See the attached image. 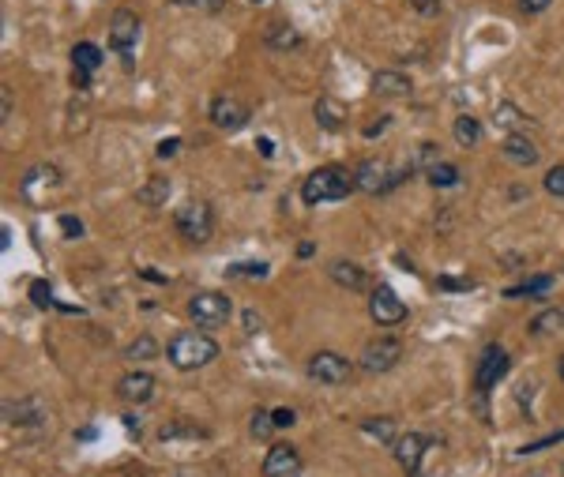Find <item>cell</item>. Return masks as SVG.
I'll return each instance as SVG.
<instances>
[{
  "label": "cell",
  "mask_w": 564,
  "mask_h": 477,
  "mask_svg": "<svg viewBox=\"0 0 564 477\" xmlns=\"http://www.w3.org/2000/svg\"><path fill=\"white\" fill-rule=\"evenodd\" d=\"M560 440H564V433H553V436H545V440H538V443H527L523 455H535V451H542V448H553V443H560Z\"/></svg>",
  "instance_id": "37"
},
{
  "label": "cell",
  "mask_w": 564,
  "mask_h": 477,
  "mask_svg": "<svg viewBox=\"0 0 564 477\" xmlns=\"http://www.w3.org/2000/svg\"><path fill=\"white\" fill-rule=\"evenodd\" d=\"M436 151H441V147H436V143H421V147L414 151V169H433L436 162H441V158H436Z\"/></svg>",
  "instance_id": "31"
},
{
  "label": "cell",
  "mask_w": 564,
  "mask_h": 477,
  "mask_svg": "<svg viewBox=\"0 0 564 477\" xmlns=\"http://www.w3.org/2000/svg\"><path fill=\"white\" fill-rule=\"evenodd\" d=\"M177 4H196V0H177ZM203 4H208V8H218L223 0H203Z\"/></svg>",
  "instance_id": "48"
},
{
  "label": "cell",
  "mask_w": 564,
  "mask_h": 477,
  "mask_svg": "<svg viewBox=\"0 0 564 477\" xmlns=\"http://www.w3.org/2000/svg\"><path fill=\"white\" fill-rule=\"evenodd\" d=\"M60 233H65V237H83V222L72 218V215H60Z\"/></svg>",
  "instance_id": "36"
},
{
  "label": "cell",
  "mask_w": 564,
  "mask_h": 477,
  "mask_svg": "<svg viewBox=\"0 0 564 477\" xmlns=\"http://www.w3.org/2000/svg\"><path fill=\"white\" fill-rule=\"evenodd\" d=\"M560 379H564V357H560Z\"/></svg>",
  "instance_id": "49"
},
{
  "label": "cell",
  "mask_w": 564,
  "mask_h": 477,
  "mask_svg": "<svg viewBox=\"0 0 564 477\" xmlns=\"http://www.w3.org/2000/svg\"><path fill=\"white\" fill-rule=\"evenodd\" d=\"M436 285H441V290H470V285H474V282H470V278H436Z\"/></svg>",
  "instance_id": "39"
},
{
  "label": "cell",
  "mask_w": 564,
  "mask_h": 477,
  "mask_svg": "<svg viewBox=\"0 0 564 477\" xmlns=\"http://www.w3.org/2000/svg\"><path fill=\"white\" fill-rule=\"evenodd\" d=\"M263 42H268V50L286 53V50H297V45H302V35H297L290 23H271L268 30H263Z\"/></svg>",
  "instance_id": "21"
},
{
  "label": "cell",
  "mask_w": 564,
  "mask_h": 477,
  "mask_svg": "<svg viewBox=\"0 0 564 477\" xmlns=\"http://www.w3.org/2000/svg\"><path fill=\"white\" fill-rule=\"evenodd\" d=\"M414 8L421 15H436V12H441V0H414Z\"/></svg>",
  "instance_id": "43"
},
{
  "label": "cell",
  "mask_w": 564,
  "mask_h": 477,
  "mask_svg": "<svg viewBox=\"0 0 564 477\" xmlns=\"http://www.w3.org/2000/svg\"><path fill=\"white\" fill-rule=\"evenodd\" d=\"M30 301H35L38 309H50L53 305V290H50V282H30Z\"/></svg>",
  "instance_id": "33"
},
{
  "label": "cell",
  "mask_w": 564,
  "mask_h": 477,
  "mask_svg": "<svg viewBox=\"0 0 564 477\" xmlns=\"http://www.w3.org/2000/svg\"><path fill=\"white\" fill-rule=\"evenodd\" d=\"M327 275H332L339 285H342V290H365V282H369V275L362 271V267H357V263H350V260H335L332 267H327Z\"/></svg>",
  "instance_id": "20"
},
{
  "label": "cell",
  "mask_w": 564,
  "mask_h": 477,
  "mask_svg": "<svg viewBox=\"0 0 564 477\" xmlns=\"http://www.w3.org/2000/svg\"><path fill=\"white\" fill-rule=\"evenodd\" d=\"M271 418H275V428H290V425H294V410L282 406V410H275V413H271Z\"/></svg>",
  "instance_id": "41"
},
{
  "label": "cell",
  "mask_w": 564,
  "mask_h": 477,
  "mask_svg": "<svg viewBox=\"0 0 564 477\" xmlns=\"http://www.w3.org/2000/svg\"><path fill=\"white\" fill-rule=\"evenodd\" d=\"M124 428H129V433H139V418H124Z\"/></svg>",
  "instance_id": "47"
},
{
  "label": "cell",
  "mask_w": 564,
  "mask_h": 477,
  "mask_svg": "<svg viewBox=\"0 0 564 477\" xmlns=\"http://www.w3.org/2000/svg\"><path fill=\"white\" fill-rule=\"evenodd\" d=\"M159 436L162 440H174V436H208V428H200L192 421H174V425H162Z\"/></svg>",
  "instance_id": "30"
},
{
  "label": "cell",
  "mask_w": 564,
  "mask_h": 477,
  "mask_svg": "<svg viewBox=\"0 0 564 477\" xmlns=\"http://www.w3.org/2000/svg\"><path fill=\"white\" fill-rule=\"evenodd\" d=\"M372 94H380V98H403V94H411V79H406L403 72H372L369 79Z\"/></svg>",
  "instance_id": "19"
},
{
  "label": "cell",
  "mask_w": 564,
  "mask_h": 477,
  "mask_svg": "<svg viewBox=\"0 0 564 477\" xmlns=\"http://www.w3.org/2000/svg\"><path fill=\"white\" fill-rule=\"evenodd\" d=\"M208 117L215 129H223V132H241L245 124H248V106L238 102V98H230V94H218V98L211 102L208 109Z\"/></svg>",
  "instance_id": "11"
},
{
  "label": "cell",
  "mask_w": 564,
  "mask_h": 477,
  "mask_svg": "<svg viewBox=\"0 0 564 477\" xmlns=\"http://www.w3.org/2000/svg\"><path fill=\"white\" fill-rule=\"evenodd\" d=\"M399 361H403L399 339H372V342H365L362 357H357V364H362L365 372H391Z\"/></svg>",
  "instance_id": "8"
},
{
  "label": "cell",
  "mask_w": 564,
  "mask_h": 477,
  "mask_svg": "<svg viewBox=\"0 0 564 477\" xmlns=\"http://www.w3.org/2000/svg\"><path fill=\"white\" fill-rule=\"evenodd\" d=\"M493 117H497V124H500V129H527V121H530V117H523V113H520V109H515L512 102H497Z\"/></svg>",
  "instance_id": "26"
},
{
  "label": "cell",
  "mask_w": 564,
  "mask_h": 477,
  "mask_svg": "<svg viewBox=\"0 0 564 477\" xmlns=\"http://www.w3.org/2000/svg\"><path fill=\"white\" fill-rule=\"evenodd\" d=\"M260 154H263V158H271V154H275V143H271L268 136H263V139H260Z\"/></svg>",
  "instance_id": "45"
},
{
  "label": "cell",
  "mask_w": 564,
  "mask_h": 477,
  "mask_svg": "<svg viewBox=\"0 0 564 477\" xmlns=\"http://www.w3.org/2000/svg\"><path fill=\"white\" fill-rule=\"evenodd\" d=\"M560 327H564V312H560V309L542 312V316H535V324H530V331H535V335H553V331H560Z\"/></svg>",
  "instance_id": "28"
},
{
  "label": "cell",
  "mask_w": 564,
  "mask_h": 477,
  "mask_svg": "<svg viewBox=\"0 0 564 477\" xmlns=\"http://www.w3.org/2000/svg\"><path fill=\"white\" fill-rule=\"evenodd\" d=\"M177 151H181V139H177V136H169V139L159 143V151H154V154H159V158H174Z\"/></svg>",
  "instance_id": "38"
},
{
  "label": "cell",
  "mask_w": 564,
  "mask_h": 477,
  "mask_svg": "<svg viewBox=\"0 0 564 477\" xmlns=\"http://www.w3.org/2000/svg\"><path fill=\"white\" fill-rule=\"evenodd\" d=\"M545 192L550 196H564V166H553L545 173Z\"/></svg>",
  "instance_id": "35"
},
{
  "label": "cell",
  "mask_w": 564,
  "mask_h": 477,
  "mask_svg": "<svg viewBox=\"0 0 564 477\" xmlns=\"http://www.w3.org/2000/svg\"><path fill=\"white\" fill-rule=\"evenodd\" d=\"M357 188V177L342 166H320L317 173H309L305 184H302V199L305 207H317V203H339L347 199Z\"/></svg>",
  "instance_id": "1"
},
{
  "label": "cell",
  "mask_w": 564,
  "mask_h": 477,
  "mask_svg": "<svg viewBox=\"0 0 564 477\" xmlns=\"http://www.w3.org/2000/svg\"><path fill=\"white\" fill-rule=\"evenodd\" d=\"M500 154H505V162H512V166H535L538 162V147H535V139H527V132H512L505 139V147H500Z\"/></svg>",
  "instance_id": "18"
},
{
  "label": "cell",
  "mask_w": 564,
  "mask_h": 477,
  "mask_svg": "<svg viewBox=\"0 0 564 477\" xmlns=\"http://www.w3.org/2000/svg\"><path fill=\"white\" fill-rule=\"evenodd\" d=\"M550 285H553L550 275H535V278H527V282H520V285H508L505 297H542L545 290H550Z\"/></svg>",
  "instance_id": "25"
},
{
  "label": "cell",
  "mask_w": 564,
  "mask_h": 477,
  "mask_svg": "<svg viewBox=\"0 0 564 477\" xmlns=\"http://www.w3.org/2000/svg\"><path fill=\"white\" fill-rule=\"evenodd\" d=\"M362 433L380 440V443H396V425H391L388 418H372V421H362Z\"/></svg>",
  "instance_id": "27"
},
{
  "label": "cell",
  "mask_w": 564,
  "mask_h": 477,
  "mask_svg": "<svg viewBox=\"0 0 564 477\" xmlns=\"http://www.w3.org/2000/svg\"><path fill=\"white\" fill-rule=\"evenodd\" d=\"M245 324H248V331H256L260 327V316L256 312H245Z\"/></svg>",
  "instance_id": "46"
},
{
  "label": "cell",
  "mask_w": 564,
  "mask_h": 477,
  "mask_svg": "<svg viewBox=\"0 0 564 477\" xmlns=\"http://www.w3.org/2000/svg\"><path fill=\"white\" fill-rule=\"evenodd\" d=\"M451 136H456L459 147H474V143H482V121L470 113H459L456 124H451Z\"/></svg>",
  "instance_id": "22"
},
{
  "label": "cell",
  "mask_w": 564,
  "mask_h": 477,
  "mask_svg": "<svg viewBox=\"0 0 564 477\" xmlns=\"http://www.w3.org/2000/svg\"><path fill=\"white\" fill-rule=\"evenodd\" d=\"M166 199H169L166 177H151L144 188H136V203H144V207H166Z\"/></svg>",
  "instance_id": "23"
},
{
  "label": "cell",
  "mask_w": 564,
  "mask_h": 477,
  "mask_svg": "<svg viewBox=\"0 0 564 477\" xmlns=\"http://www.w3.org/2000/svg\"><path fill=\"white\" fill-rule=\"evenodd\" d=\"M553 0H520V12H527V15H538V12H545Z\"/></svg>",
  "instance_id": "40"
},
{
  "label": "cell",
  "mask_w": 564,
  "mask_h": 477,
  "mask_svg": "<svg viewBox=\"0 0 564 477\" xmlns=\"http://www.w3.org/2000/svg\"><path fill=\"white\" fill-rule=\"evenodd\" d=\"M136 38H139V20H136V12L117 8V12H114V20H109V45H114L117 57L124 60V68H132Z\"/></svg>",
  "instance_id": "5"
},
{
  "label": "cell",
  "mask_w": 564,
  "mask_h": 477,
  "mask_svg": "<svg viewBox=\"0 0 564 477\" xmlns=\"http://www.w3.org/2000/svg\"><path fill=\"white\" fill-rule=\"evenodd\" d=\"M154 376L151 372H124L121 379H117V395L124 403H136V406H144V403H151L154 399Z\"/></svg>",
  "instance_id": "14"
},
{
  "label": "cell",
  "mask_w": 564,
  "mask_h": 477,
  "mask_svg": "<svg viewBox=\"0 0 564 477\" xmlns=\"http://www.w3.org/2000/svg\"><path fill=\"white\" fill-rule=\"evenodd\" d=\"M297 470H302V455L290 443H275L263 458V477H294Z\"/></svg>",
  "instance_id": "16"
},
{
  "label": "cell",
  "mask_w": 564,
  "mask_h": 477,
  "mask_svg": "<svg viewBox=\"0 0 564 477\" xmlns=\"http://www.w3.org/2000/svg\"><path fill=\"white\" fill-rule=\"evenodd\" d=\"M426 436H418V433H406L399 436L396 443H391V451H396V463L406 470V477H418L421 473V458H426Z\"/></svg>",
  "instance_id": "12"
},
{
  "label": "cell",
  "mask_w": 564,
  "mask_h": 477,
  "mask_svg": "<svg viewBox=\"0 0 564 477\" xmlns=\"http://www.w3.org/2000/svg\"><path fill=\"white\" fill-rule=\"evenodd\" d=\"M154 354H159V342H154L151 335H139L129 349H124V357H129V361H147V357H154Z\"/></svg>",
  "instance_id": "29"
},
{
  "label": "cell",
  "mask_w": 564,
  "mask_h": 477,
  "mask_svg": "<svg viewBox=\"0 0 564 477\" xmlns=\"http://www.w3.org/2000/svg\"><path fill=\"white\" fill-rule=\"evenodd\" d=\"M4 421L15 425V428H30V425H42L45 421V406L35 395L27 399H15V403H4Z\"/></svg>",
  "instance_id": "15"
},
{
  "label": "cell",
  "mask_w": 564,
  "mask_h": 477,
  "mask_svg": "<svg viewBox=\"0 0 564 477\" xmlns=\"http://www.w3.org/2000/svg\"><path fill=\"white\" fill-rule=\"evenodd\" d=\"M230 297L226 293H215V290H200L188 301V316L200 324V327H223L230 320Z\"/></svg>",
  "instance_id": "6"
},
{
  "label": "cell",
  "mask_w": 564,
  "mask_h": 477,
  "mask_svg": "<svg viewBox=\"0 0 564 477\" xmlns=\"http://www.w3.org/2000/svg\"><path fill=\"white\" fill-rule=\"evenodd\" d=\"M369 316L380 327H396L406 320V305L399 301V293L391 290V285H376V290L369 293Z\"/></svg>",
  "instance_id": "10"
},
{
  "label": "cell",
  "mask_w": 564,
  "mask_h": 477,
  "mask_svg": "<svg viewBox=\"0 0 564 477\" xmlns=\"http://www.w3.org/2000/svg\"><path fill=\"white\" fill-rule=\"evenodd\" d=\"M312 117H317V124L324 132H339V129H347V106H342L339 98H332V94H320L317 98V109H312Z\"/></svg>",
  "instance_id": "17"
},
{
  "label": "cell",
  "mask_w": 564,
  "mask_h": 477,
  "mask_svg": "<svg viewBox=\"0 0 564 477\" xmlns=\"http://www.w3.org/2000/svg\"><path fill=\"white\" fill-rule=\"evenodd\" d=\"M508 369H512V361H508V354L500 346H490L482 354V361H478V369H474V391L478 395H490L500 379L508 376Z\"/></svg>",
  "instance_id": "9"
},
{
  "label": "cell",
  "mask_w": 564,
  "mask_h": 477,
  "mask_svg": "<svg viewBox=\"0 0 564 477\" xmlns=\"http://www.w3.org/2000/svg\"><path fill=\"white\" fill-rule=\"evenodd\" d=\"M388 121H391V117H380V124H372V129H365V136H369V139H372V136H380V132L388 129Z\"/></svg>",
  "instance_id": "44"
},
{
  "label": "cell",
  "mask_w": 564,
  "mask_h": 477,
  "mask_svg": "<svg viewBox=\"0 0 564 477\" xmlns=\"http://www.w3.org/2000/svg\"><path fill=\"white\" fill-rule=\"evenodd\" d=\"M166 357L174 369L192 372V369H203V364H211L218 357V342L211 335H203V331H181V335L169 339Z\"/></svg>",
  "instance_id": "2"
},
{
  "label": "cell",
  "mask_w": 564,
  "mask_h": 477,
  "mask_svg": "<svg viewBox=\"0 0 564 477\" xmlns=\"http://www.w3.org/2000/svg\"><path fill=\"white\" fill-rule=\"evenodd\" d=\"M354 372V364L342 357V354H332V349H320V354L309 357V376L317 379V384H327V387H339L347 384Z\"/></svg>",
  "instance_id": "7"
},
{
  "label": "cell",
  "mask_w": 564,
  "mask_h": 477,
  "mask_svg": "<svg viewBox=\"0 0 564 477\" xmlns=\"http://www.w3.org/2000/svg\"><path fill=\"white\" fill-rule=\"evenodd\" d=\"M271 428H275V418H271V413L256 410V413H253V433H256V440H268V436H271Z\"/></svg>",
  "instance_id": "34"
},
{
  "label": "cell",
  "mask_w": 564,
  "mask_h": 477,
  "mask_svg": "<svg viewBox=\"0 0 564 477\" xmlns=\"http://www.w3.org/2000/svg\"><path fill=\"white\" fill-rule=\"evenodd\" d=\"M102 68V50L94 42H75L72 50V83L75 87H87L90 75Z\"/></svg>",
  "instance_id": "13"
},
{
  "label": "cell",
  "mask_w": 564,
  "mask_h": 477,
  "mask_svg": "<svg viewBox=\"0 0 564 477\" xmlns=\"http://www.w3.org/2000/svg\"><path fill=\"white\" fill-rule=\"evenodd\" d=\"M0 117L12 121V90L8 87H0Z\"/></svg>",
  "instance_id": "42"
},
{
  "label": "cell",
  "mask_w": 564,
  "mask_h": 477,
  "mask_svg": "<svg viewBox=\"0 0 564 477\" xmlns=\"http://www.w3.org/2000/svg\"><path fill=\"white\" fill-rule=\"evenodd\" d=\"M414 166L406 162V166H399V169H391L388 162H376V158H369V162H362L354 169V177H357V188L362 192H372V196H380V192H391L396 184H403L406 177H414Z\"/></svg>",
  "instance_id": "3"
},
{
  "label": "cell",
  "mask_w": 564,
  "mask_h": 477,
  "mask_svg": "<svg viewBox=\"0 0 564 477\" xmlns=\"http://www.w3.org/2000/svg\"><path fill=\"white\" fill-rule=\"evenodd\" d=\"M253 4H263V0H253Z\"/></svg>",
  "instance_id": "50"
},
{
  "label": "cell",
  "mask_w": 564,
  "mask_h": 477,
  "mask_svg": "<svg viewBox=\"0 0 564 477\" xmlns=\"http://www.w3.org/2000/svg\"><path fill=\"white\" fill-rule=\"evenodd\" d=\"M226 275H233V278H268V263H233V267H226Z\"/></svg>",
  "instance_id": "32"
},
{
  "label": "cell",
  "mask_w": 564,
  "mask_h": 477,
  "mask_svg": "<svg viewBox=\"0 0 564 477\" xmlns=\"http://www.w3.org/2000/svg\"><path fill=\"white\" fill-rule=\"evenodd\" d=\"M426 181L433 188H456L463 181V173H459V166H451V162H436L433 169H426Z\"/></svg>",
  "instance_id": "24"
},
{
  "label": "cell",
  "mask_w": 564,
  "mask_h": 477,
  "mask_svg": "<svg viewBox=\"0 0 564 477\" xmlns=\"http://www.w3.org/2000/svg\"><path fill=\"white\" fill-rule=\"evenodd\" d=\"M174 226L188 245H208L211 233H215V215H211L208 203H184L174 215Z\"/></svg>",
  "instance_id": "4"
}]
</instances>
